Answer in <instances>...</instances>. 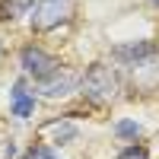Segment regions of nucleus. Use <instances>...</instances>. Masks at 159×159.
Segmentation results:
<instances>
[{"label":"nucleus","mask_w":159,"mask_h":159,"mask_svg":"<svg viewBox=\"0 0 159 159\" xmlns=\"http://www.w3.org/2000/svg\"><path fill=\"white\" fill-rule=\"evenodd\" d=\"M118 73L108 67V64H102V61H96V64H89L86 67V73H83V89L86 96L92 99V102H111L115 96H118Z\"/></svg>","instance_id":"1"},{"label":"nucleus","mask_w":159,"mask_h":159,"mask_svg":"<svg viewBox=\"0 0 159 159\" xmlns=\"http://www.w3.org/2000/svg\"><path fill=\"white\" fill-rule=\"evenodd\" d=\"M83 86V73H76L73 67H57V73H51L48 80L38 83V92L45 99H67Z\"/></svg>","instance_id":"2"},{"label":"nucleus","mask_w":159,"mask_h":159,"mask_svg":"<svg viewBox=\"0 0 159 159\" xmlns=\"http://www.w3.org/2000/svg\"><path fill=\"white\" fill-rule=\"evenodd\" d=\"M73 13V0H35V16H32V25L38 32H48L54 25L67 22Z\"/></svg>","instance_id":"3"},{"label":"nucleus","mask_w":159,"mask_h":159,"mask_svg":"<svg viewBox=\"0 0 159 159\" xmlns=\"http://www.w3.org/2000/svg\"><path fill=\"white\" fill-rule=\"evenodd\" d=\"M19 67L25 70V76H32L35 83H42V80H48L51 73H57L61 64L51 57L48 51L35 48V45H25V48L19 51Z\"/></svg>","instance_id":"4"},{"label":"nucleus","mask_w":159,"mask_h":159,"mask_svg":"<svg viewBox=\"0 0 159 159\" xmlns=\"http://www.w3.org/2000/svg\"><path fill=\"white\" fill-rule=\"evenodd\" d=\"M111 54L118 57V61H143V57H153L156 54V45L153 42H130V45H118Z\"/></svg>","instance_id":"5"},{"label":"nucleus","mask_w":159,"mask_h":159,"mask_svg":"<svg viewBox=\"0 0 159 159\" xmlns=\"http://www.w3.org/2000/svg\"><path fill=\"white\" fill-rule=\"evenodd\" d=\"M10 111L16 115V118H29V115L35 111V96L25 92V83H22V80L13 86V105H10Z\"/></svg>","instance_id":"6"},{"label":"nucleus","mask_w":159,"mask_h":159,"mask_svg":"<svg viewBox=\"0 0 159 159\" xmlns=\"http://www.w3.org/2000/svg\"><path fill=\"white\" fill-rule=\"evenodd\" d=\"M35 7V0H0V19H19Z\"/></svg>","instance_id":"7"},{"label":"nucleus","mask_w":159,"mask_h":159,"mask_svg":"<svg viewBox=\"0 0 159 159\" xmlns=\"http://www.w3.org/2000/svg\"><path fill=\"white\" fill-rule=\"evenodd\" d=\"M140 124L137 121H130V118H121V121L115 124V137H121V140H134L137 143V137H140Z\"/></svg>","instance_id":"8"},{"label":"nucleus","mask_w":159,"mask_h":159,"mask_svg":"<svg viewBox=\"0 0 159 159\" xmlns=\"http://www.w3.org/2000/svg\"><path fill=\"white\" fill-rule=\"evenodd\" d=\"M118 159H150V150L143 143H130V147H124L118 153Z\"/></svg>","instance_id":"9"},{"label":"nucleus","mask_w":159,"mask_h":159,"mask_svg":"<svg viewBox=\"0 0 159 159\" xmlns=\"http://www.w3.org/2000/svg\"><path fill=\"white\" fill-rule=\"evenodd\" d=\"M22 159H61L54 150H51V147H45V143H35V147L29 150V153H25Z\"/></svg>","instance_id":"10"},{"label":"nucleus","mask_w":159,"mask_h":159,"mask_svg":"<svg viewBox=\"0 0 159 159\" xmlns=\"http://www.w3.org/2000/svg\"><path fill=\"white\" fill-rule=\"evenodd\" d=\"M51 130H54L57 143H64V140H73V137H76V127H73V124H54Z\"/></svg>","instance_id":"11"},{"label":"nucleus","mask_w":159,"mask_h":159,"mask_svg":"<svg viewBox=\"0 0 159 159\" xmlns=\"http://www.w3.org/2000/svg\"><path fill=\"white\" fill-rule=\"evenodd\" d=\"M150 3H153V7H159V0H150Z\"/></svg>","instance_id":"12"}]
</instances>
